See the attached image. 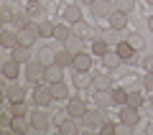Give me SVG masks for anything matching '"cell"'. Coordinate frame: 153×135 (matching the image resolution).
I'll use <instances>...</instances> for the list:
<instances>
[{
    "label": "cell",
    "instance_id": "1",
    "mask_svg": "<svg viewBox=\"0 0 153 135\" xmlns=\"http://www.w3.org/2000/svg\"><path fill=\"white\" fill-rule=\"evenodd\" d=\"M23 74H26V79L28 82H33V84H38V82H44V76H46V64L41 59L38 61H28L26 64V71H23Z\"/></svg>",
    "mask_w": 153,
    "mask_h": 135
},
{
    "label": "cell",
    "instance_id": "2",
    "mask_svg": "<svg viewBox=\"0 0 153 135\" xmlns=\"http://www.w3.org/2000/svg\"><path fill=\"white\" fill-rule=\"evenodd\" d=\"M33 102H36V107H49V105L54 102V92H51V84H49V87H41V82H38L36 89H33Z\"/></svg>",
    "mask_w": 153,
    "mask_h": 135
},
{
    "label": "cell",
    "instance_id": "3",
    "mask_svg": "<svg viewBox=\"0 0 153 135\" xmlns=\"http://www.w3.org/2000/svg\"><path fill=\"white\" fill-rule=\"evenodd\" d=\"M46 107H38V110H33V112H28V117H31V125H33V130H38V133H44L46 128H49V112H44Z\"/></svg>",
    "mask_w": 153,
    "mask_h": 135
},
{
    "label": "cell",
    "instance_id": "4",
    "mask_svg": "<svg viewBox=\"0 0 153 135\" xmlns=\"http://www.w3.org/2000/svg\"><path fill=\"white\" fill-rule=\"evenodd\" d=\"M82 122L87 125V128H102L105 125V110L97 107V110H87L82 117Z\"/></svg>",
    "mask_w": 153,
    "mask_h": 135
},
{
    "label": "cell",
    "instance_id": "5",
    "mask_svg": "<svg viewBox=\"0 0 153 135\" xmlns=\"http://www.w3.org/2000/svg\"><path fill=\"white\" fill-rule=\"evenodd\" d=\"M84 112H87V105H84L82 97H69V105H66V115L74 120L84 117Z\"/></svg>",
    "mask_w": 153,
    "mask_h": 135
},
{
    "label": "cell",
    "instance_id": "6",
    "mask_svg": "<svg viewBox=\"0 0 153 135\" xmlns=\"http://www.w3.org/2000/svg\"><path fill=\"white\" fill-rule=\"evenodd\" d=\"M120 120L135 128V125L140 122V107H133V105H123V107H120Z\"/></svg>",
    "mask_w": 153,
    "mask_h": 135
},
{
    "label": "cell",
    "instance_id": "7",
    "mask_svg": "<svg viewBox=\"0 0 153 135\" xmlns=\"http://www.w3.org/2000/svg\"><path fill=\"white\" fill-rule=\"evenodd\" d=\"M89 10H92L97 18H110V13L115 10V3L112 0H94L92 5H89Z\"/></svg>",
    "mask_w": 153,
    "mask_h": 135
},
{
    "label": "cell",
    "instance_id": "8",
    "mask_svg": "<svg viewBox=\"0 0 153 135\" xmlns=\"http://www.w3.org/2000/svg\"><path fill=\"white\" fill-rule=\"evenodd\" d=\"M46 84H56V82H64V66L54 64H46V76H44Z\"/></svg>",
    "mask_w": 153,
    "mask_h": 135
},
{
    "label": "cell",
    "instance_id": "9",
    "mask_svg": "<svg viewBox=\"0 0 153 135\" xmlns=\"http://www.w3.org/2000/svg\"><path fill=\"white\" fill-rule=\"evenodd\" d=\"M28 128H33L31 117L26 120V115H13V117H10V130H13V133L23 135V133H28Z\"/></svg>",
    "mask_w": 153,
    "mask_h": 135
},
{
    "label": "cell",
    "instance_id": "10",
    "mask_svg": "<svg viewBox=\"0 0 153 135\" xmlns=\"http://www.w3.org/2000/svg\"><path fill=\"white\" fill-rule=\"evenodd\" d=\"M74 71H89L92 69V56L84 54V51H79V54H74Z\"/></svg>",
    "mask_w": 153,
    "mask_h": 135
},
{
    "label": "cell",
    "instance_id": "11",
    "mask_svg": "<svg viewBox=\"0 0 153 135\" xmlns=\"http://www.w3.org/2000/svg\"><path fill=\"white\" fill-rule=\"evenodd\" d=\"M120 64H123V56L117 54V49L115 51H105L102 54V66L105 69H117Z\"/></svg>",
    "mask_w": 153,
    "mask_h": 135
},
{
    "label": "cell",
    "instance_id": "12",
    "mask_svg": "<svg viewBox=\"0 0 153 135\" xmlns=\"http://www.w3.org/2000/svg\"><path fill=\"white\" fill-rule=\"evenodd\" d=\"M64 49H66V51H71V54H79V51L84 49V38H82V36H76V33L71 31V36L64 41Z\"/></svg>",
    "mask_w": 153,
    "mask_h": 135
},
{
    "label": "cell",
    "instance_id": "13",
    "mask_svg": "<svg viewBox=\"0 0 153 135\" xmlns=\"http://www.w3.org/2000/svg\"><path fill=\"white\" fill-rule=\"evenodd\" d=\"M94 102H97V107H102V110H107L110 105H115L112 89H102V92H94Z\"/></svg>",
    "mask_w": 153,
    "mask_h": 135
},
{
    "label": "cell",
    "instance_id": "14",
    "mask_svg": "<svg viewBox=\"0 0 153 135\" xmlns=\"http://www.w3.org/2000/svg\"><path fill=\"white\" fill-rule=\"evenodd\" d=\"M18 43H21V38H18V33H13V31H8V28H5V31H3V36H0V46L10 51V49H16Z\"/></svg>",
    "mask_w": 153,
    "mask_h": 135
},
{
    "label": "cell",
    "instance_id": "15",
    "mask_svg": "<svg viewBox=\"0 0 153 135\" xmlns=\"http://www.w3.org/2000/svg\"><path fill=\"white\" fill-rule=\"evenodd\" d=\"M125 26H128V13H123V10H112L110 13V28L123 31Z\"/></svg>",
    "mask_w": 153,
    "mask_h": 135
},
{
    "label": "cell",
    "instance_id": "16",
    "mask_svg": "<svg viewBox=\"0 0 153 135\" xmlns=\"http://www.w3.org/2000/svg\"><path fill=\"white\" fill-rule=\"evenodd\" d=\"M28 49H31V46H23V43H18L16 49H10V59H16L18 64H28V61H31V54H28Z\"/></svg>",
    "mask_w": 153,
    "mask_h": 135
},
{
    "label": "cell",
    "instance_id": "17",
    "mask_svg": "<svg viewBox=\"0 0 153 135\" xmlns=\"http://www.w3.org/2000/svg\"><path fill=\"white\" fill-rule=\"evenodd\" d=\"M3 74H5V79H8V82L18 79V74H21V64H18L16 59L5 61V64H3Z\"/></svg>",
    "mask_w": 153,
    "mask_h": 135
},
{
    "label": "cell",
    "instance_id": "18",
    "mask_svg": "<svg viewBox=\"0 0 153 135\" xmlns=\"http://www.w3.org/2000/svg\"><path fill=\"white\" fill-rule=\"evenodd\" d=\"M92 82H94V76L89 71H76L74 74V87L76 89H87V87H92Z\"/></svg>",
    "mask_w": 153,
    "mask_h": 135
},
{
    "label": "cell",
    "instance_id": "19",
    "mask_svg": "<svg viewBox=\"0 0 153 135\" xmlns=\"http://www.w3.org/2000/svg\"><path fill=\"white\" fill-rule=\"evenodd\" d=\"M92 89H94V92H102V89H112V79H110V74H94Z\"/></svg>",
    "mask_w": 153,
    "mask_h": 135
},
{
    "label": "cell",
    "instance_id": "20",
    "mask_svg": "<svg viewBox=\"0 0 153 135\" xmlns=\"http://www.w3.org/2000/svg\"><path fill=\"white\" fill-rule=\"evenodd\" d=\"M64 21L66 23H79L82 21V8L79 5H66L64 8Z\"/></svg>",
    "mask_w": 153,
    "mask_h": 135
},
{
    "label": "cell",
    "instance_id": "21",
    "mask_svg": "<svg viewBox=\"0 0 153 135\" xmlns=\"http://www.w3.org/2000/svg\"><path fill=\"white\" fill-rule=\"evenodd\" d=\"M115 49H117V54L123 56V61L133 59V54H135V46H133L130 41H120V43H117V46H115Z\"/></svg>",
    "mask_w": 153,
    "mask_h": 135
},
{
    "label": "cell",
    "instance_id": "22",
    "mask_svg": "<svg viewBox=\"0 0 153 135\" xmlns=\"http://www.w3.org/2000/svg\"><path fill=\"white\" fill-rule=\"evenodd\" d=\"M18 38H21L23 46H33L36 38H38V33H33L31 28H18Z\"/></svg>",
    "mask_w": 153,
    "mask_h": 135
},
{
    "label": "cell",
    "instance_id": "23",
    "mask_svg": "<svg viewBox=\"0 0 153 135\" xmlns=\"http://www.w3.org/2000/svg\"><path fill=\"white\" fill-rule=\"evenodd\" d=\"M5 94H8V99H10V102H21L26 92H23V87H18V84H13V82H10V84H8V89H5Z\"/></svg>",
    "mask_w": 153,
    "mask_h": 135
},
{
    "label": "cell",
    "instance_id": "24",
    "mask_svg": "<svg viewBox=\"0 0 153 135\" xmlns=\"http://www.w3.org/2000/svg\"><path fill=\"white\" fill-rule=\"evenodd\" d=\"M74 33H76V36H82V38H92L94 36V28L89 26V23L79 21V23H74Z\"/></svg>",
    "mask_w": 153,
    "mask_h": 135
},
{
    "label": "cell",
    "instance_id": "25",
    "mask_svg": "<svg viewBox=\"0 0 153 135\" xmlns=\"http://www.w3.org/2000/svg\"><path fill=\"white\" fill-rule=\"evenodd\" d=\"M54 61H56L59 66H64V69H66V66H71V64H74V54L64 49V51H59V54L54 56Z\"/></svg>",
    "mask_w": 153,
    "mask_h": 135
},
{
    "label": "cell",
    "instance_id": "26",
    "mask_svg": "<svg viewBox=\"0 0 153 135\" xmlns=\"http://www.w3.org/2000/svg\"><path fill=\"white\" fill-rule=\"evenodd\" d=\"M51 92H54V99H69V87H66L64 82L51 84Z\"/></svg>",
    "mask_w": 153,
    "mask_h": 135
},
{
    "label": "cell",
    "instance_id": "27",
    "mask_svg": "<svg viewBox=\"0 0 153 135\" xmlns=\"http://www.w3.org/2000/svg\"><path fill=\"white\" fill-rule=\"evenodd\" d=\"M76 130H79V128H76L74 117H66L64 122L59 125V133H61V135H76Z\"/></svg>",
    "mask_w": 153,
    "mask_h": 135
},
{
    "label": "cell",
    "instance_id": "28",
    "mask_svg": "<svg viewBox=\"0 0 153 135\" xmlns=\"http://www.w3.org/2000/svg\"><path fill=\"white\" fill-rule=\"evenodd\" d=\"M13 23H16L18 28H26L28 23H31V13H28V10H18V13H13Z\"/></svg>",
    "mask_w": 153,
    "mask_h": 135
},
{
    "label": "cell",
    "instance_id": "29",
    "mask_svg": "<svg viewBox=\"0 0 153 135\" xmlns=\"http://www.w3.org/2000/svg\"><path fill=\"white\" fill-rule=\"evenodd\" d=\"M115 10H123V13L130 16L135 10V0H115Z\"/></svg>",
    "mask_w": 153,
    "mask_h": 135
},
{
    "label": "cell",
    "instance_id": "30",
    "mask_svg": "<svg viewBox=\"0 0 153 135\" xmlns=\"http://www.w3.org/2000/svg\"><path fill=\"white\" fill-rule=\"evenodd\" d=\"M102 38L107 43H115V46H117V43L123 41V36H120V31H117V28H110V31H102Z\"/></svg>",
    "mask_w": 153,
    "mask_h": 135
},
{
    "label": "cell",
    "instance_id": "31",
    "mask_svg": "<svg viewBox=\"0 0 153 135\" xmlns=\"http://www.w3.org/2000/svg\"><path fill=\"white\" fill-rule=\"evenodd\" d=\"M105 51H110V43L105 41V38H97V41L92 43V54H97L100 59H102V54H105Z\"/></svg>",
    "mask_w": 153,
    "mask_h": 135
},
{
    "label": "cell",
    "instance_id": "32",
    "mask_svg": "<svg viewBox=\"0 0 153 135\" xmlns=\"http://www.w3.org/2000/svg\"><path fill=\"white\" fill-rule=\"evenodd\" d=\"M69 36H71V31H69L66 26H61V23H59V26L54 28V38H56V41H61V43H64V41H66Z\"/></svg>",
    "mask_w": 153,
    "mask_h": 135
},
{
    "label": "cell",
    "instance_id": "33",
    "mask_svg": "<svg viewBox=\"0 0 153 135\" xmlns=\"http://www.w3.org/2000/svg\"><path fill=\"white\" fill-rule=\"evenodd\" d=\"M54 23H49V21H41V31H38V33H41V38H51V36H54Z\"/></svg>",
    "mask_w": 153,
    "mask_h": 135
},
{
    "label": "cell",
    "instance_id": "34",
    "mask_svg": "<svg viewBox=\"0 0 153 135\" xmlns=\"http://www.w3.org/2000/svg\"><path fill=\"white\" fill-rule=\"evenodd\" d=\"M112 97H115V105H128V92L125 89H112Z\"/></svg>",
    "mask_w": 153,
    "mask_h": 135
},
{
    "label": "cell",
    "instance_id": "35",
    "mask_svg": "<svg viewBox=\"0 0 153 135\" xmlns=\"http://www.w3.org/2000/svg\"><path fill=\"white\" fill-rule=\"evenodd\" d=\"M128 105H133V107H143V94L140 92H128Z\"/></svg>",
    "mask_w": 153,
    "mask_h": 135
},
{
    "label": "cell",
    "instance_id": "36",
    "mask_svg": "<svg viewBox=\"0 0 153 135\" xmlns=\"http://www.w3.org/2000/svg\"><path fill=\"white\" fill-rule=\"evenodd\" d=\"M10 115H28V112H26V105H23V99H21V102H13Z\"/></svg>",
    "mask_w": 153,
    "mask_h": 135
},
{
    "label": "cell",
    "instance_id": "37",
    "mask_svg": "<svg viewBox=\"0 0 153 135\" xmlns=\"http://www.w3.org/2000/svg\"><path fill=\"white\" fill-rule=\"evenodd\" d=\"M54 51H51V49H44V51H41V61H44V64H54Z\"/></svg>",
    "mask_w": 153,
    "mask_h": 135
},
{
    "label": "cell",
    "instance_id": "38",
    "mask_svg": "<svg viewBox=\"0 0 153 135\" xmlns=\"http://www.w3.org/2000/svg\"><path fill=\"white\" fill-rule=\"evenodd\" d=\"M13 13H16V10H10L8 5H3V10H0V18H3V23H10V21H13Z\"/></svg>",
    "mask_w": 153,
    "mask_h": 135
},
{
    "label": "cell",
    "instance_id": "39",
    "mask_svg": "<svg viewBox=\"0 0 153 135\" xmlns=\"http://www.w3.org/2000/svg\"><path fill=\"white\" fill-rule=\"evenodd\" d=\"M130 130H133V125H128V122H123V120H120V125L115 128V133H117V135H128Z\"/></svg>",
    "mask_w": 153,
    "mask_h": 135
},
{
    "label": "cell",
    "instance_id": "40",
    "mask_svg": "<svg viewBox=\"0 0 153 135\" xmlns=\"http://www.w3.org/2000/svg\"><path fill=\"white\" fill-rule=\"evenodd\" d=\"M28 13H31V16H41V13H44V5H38V3H31V5H28Z\"/></svg>",
    "mask_w": 153,
    "mask_h": 135
},
{
    "label": "cell",
    "instance_id": "41",
    "mask_svg": "<svg viewBox=\"0 0 153 135\" xmlns=\"http://www.w3.org/2000/svg\"><path fill=\"white\" fill-rule=\"evenodd\" d=\"M115 128H117V125H115V122H107V120H105V125H102V128H100V130H102L105 135H112V133H115Z\"/></svg>",
    "mask_w": 153,
    "mask_h": 135
},
{
    "label": "cell",
    "instance_id": "42",
    "mask_svg": "<svg viewBox=\"0 0 153 135\" xmlns=\"http://www.w3.org/2000/svg\"><path fill=\"white\" fill-rule=\"evenodd\" d=\"M143 87H146L148 92H153V71H148V74H146V79H143Z\"/></svg>",
    "mask_w": 153,
    "mask_h": 135
},
{
    "label": "cell",
    "instance_id": "43",
    "mask_svg": "<svg viewBox=\"0 0 153 135\" xmlns=\"http://www.w3.org/2000/svg\"><path fill=\"white\" fill-rule=\"evenodd\" d=\"M143 69H146V71H153V54L143 59Z\"/></svg>",
    "mask_w": 153,
    "mask_h": 135
},
{
    "label": "cell",
    "instance_id": "44",
    "mask_svg": "<svg viewBox=\"0 0 153 135\" xmlns=\"http://www.w3.org/2000/svg\"><path fill=\"white\" fill-rule=\"evenodd\" d=\"M128 41H130L133 46H135V49H140V46H143V38H140V36H130Z\"/></svg>",
    "mask_w": 153,
    "mask_h": 135
},
{
    "label": "cell",
    "instance_id": "45",
    "mask_svg": "<svg viewBox=\"0 0 153 135\" xmlns=\"http://www.w3.org/2000/svg\"><path fill=\"white\" fill-rule=\"evenodd\" d=\"M148 28H151V31H153V16L148 18Z\"/></svg>",
    "mask_w": 153,
    "mask_h": 135
},
{
    "label": "cell",
    "instance_id": "46",
    "mask_svg": "<svg viewBox=\"0 0 153 135\" xmlns=\"http://www.w3.org/2000/svg\"><path fill=\"white\" fill-rule=\"evenodd\" d=\"M82 3H84V5H92V3H94V0H82Z\"/></svg>",
    "mask_w": 153,
    "mask_h": 135
},
{
    "label": "cell",
    "instance_id": "47",
    "mask_svg": "<svg viewBox=\"0 0 153 135\" xmlns=\"http://www.w3.org/2000/svg\"><path fill=\"white\" fill-rule=\"evenodd\" d=\"M28 3H41V0H28Z\"/></svg>",
    "mask_w": 153,
    "mask_h": 135
},
{
    "label": "cell",
    "instance_id": "48",
    "mask_svg": "<svg viewBox=\"0 0 153 135\" xmlns=\"http://www.w3.org/2000/svg\"><path fill=\"white\" fill-rule=\"evenodd\" d=\"M146 3H148V5H153V0H146Z\"/></svg>",
    "mask_w": 153,
    "mask_h": 135
},
{
    "label": "cell",
    "instance_id": "49",
    "mask_svg": "<svg viewBox=\"0 0 153 135\" xmlns=\"http://www.w3.org/2000/svg\"><path fill=\"white\" fill-rule=\"evenodd\" d=\"M151 105H153V92H151Z\"/></svg>",
    "mask_w": 153,
    "mask_h": 135
}]
</instances>
